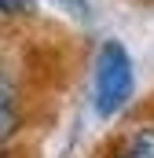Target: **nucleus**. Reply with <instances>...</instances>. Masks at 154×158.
Here are the masks:
<instances>
[{
  "label": "nucleus",
  "mask_w": 154,
  "mask_h": 158,
  "mask_svg": "<svg viewBox=\"0 0 154 158\" xmlns=\"http://www.w3.org/2000/svg\"><path fill=\"white\" fill-rule=\"evenodd\" d=\"M136 92V66L121 40H103L92 59V110L99 118H117Z\"/></svg>",
  "instance_id": "obj_1"
},
{
  "label": "nucleus",
  "mask_w": 154,
  "mask_h": 158,
  "mask_svg": "<svg viewBox=\"0 0 154 158\" xmlns=\"http://www.w3.org/2000/svg\"><path fill=\"white\" fill-rule=\"evenodd\" d=\"M22 129V99L18 92L0 77V147H7Z\"/></svg>",
  "instance_id": "obj_2"
},
{
  "label": "nucleus",
  "mask_w": 154,
  "mask_h": 158,
  "mask_svg": "<svg viewBox=\"0 0 154 158\" xmlns=\"http://www.w3.org/2000/svg\"><path fill=\"white\" fill-rule=\"evenodd\" d=\"M107 158H154V125L143 121V125L128 129Z\"/></svg>",
  "instance_id": "obj_3"
},
{
  "label": "nucleus",
  "mask_w": 154,
  "mask_h": 158,
  "mask_svg": "<svg viewBox=\"0 0 154 158\" xmlns=\"http://www.w3.org/2000/svg\"><path fill=\"white\" fill-rule=\"evenodd\" d=\"M0 15L4 19H30V15H37V0H0Z\"/></svg>",
  "instance_id": "obj_4"
},
{
  "label": "nucleus",
  "mask_w": 154,
  "mask_h": 158,
  "mask_svg": "<svg viewBox=\"0 0 154 158\" xmlns=\"http://www.w3.org/2000/svg\"><path fill=\"white\" fill-rule=\"evenodd\" d=\"M63 4H70V7H84V0H63Z\"/></svg>",
  "instance_id": "obj_5"
},
{
  "label": "nucleus",
  "mask_w": 154,
  "mask_h": 158,
  "mask_svg": "<svg viewBox=\"0 0 154 158\" xmlns=\"http://www.w3.org/2000/svg\"><path fill=\"white\" fill-rule=\"evenodd\" d=\"M0 158H11V151H7V147H0Z\"/></svg>",
  "instance_id": "obj_6"
}]
</instances>
